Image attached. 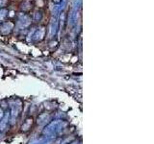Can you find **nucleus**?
I'll list each match as a JSON object with an SVG mask.
<instances>
[]
</instances>
